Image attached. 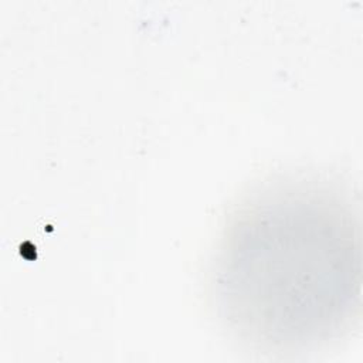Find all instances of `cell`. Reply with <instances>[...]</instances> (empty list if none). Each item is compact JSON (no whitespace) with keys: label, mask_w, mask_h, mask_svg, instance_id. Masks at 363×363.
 I'll list each match as a JSON object with an SVG mask.
<instances>
[{"label":"cell","mask_w":363,"mask_h":363,"mask_svg":"<svg viewBox=\"0 0 363 363\" xmlns=\"http://www.w3.org/2000/svg\"><path fill=\"white\" fill-rule=\"evenodd\" d=\"M227 320L281 349L325 342L360 301V238L347 207L316 190H285L234 217L217 262Z\"/></svg>","instance_id":"obj_1"}]
</instances>
